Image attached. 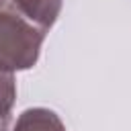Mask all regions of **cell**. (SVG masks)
I'll return each instance as SVG.
<instances>
[{
  "instance_id": "6da1fadb",
  "label": "cell",
  "mask_w": 131,
  "mask_h": 131,
  "mask_svg": "<svg viewBox=\"0 0 131 131\" xmlns=\"http://www.w3.org/2000/svg\"><path fill=\"white\" fill-rule=\"evenodd\" d=\"M45 31L23 16L10 2L0 0V68L8 72L29 70L37 63Z\"/></svg>"
},
{
  "instance_id": "7a4b0ae2",
  "label": "cell",
  "mask_w": 131,
  "mask_h": 131,
  "mask_svg": "<svg viewBox=\"0 0 131 131\" xmlns=\"http://www.w3.org/2000/svg\"><path fill=\"white\" fill-rule=\"evenodd\" d=\"M10 2L23 16L41 27L45 33L53 27L61 12V0H6Z\"/></svg>"
},
{
  "instance_id": "3957f363",
  "label": "cell",
  "mask_w": 131,
  "mask_h": 131,
  "mask_svg": "<svg viewBox=\"0 0 131 131\" xmlns=\"http://www.w3.org/2000/svg\"><path fill=\"white\" fill-rule=\"evenodd\" d=\"M12 131H66V125L51 108L35 106L18 115Z\"/></svg>"
},
{
  "instance_id": "277c9868",
  "label": "cell",
  "mask_w": 131,
  "mask_h": 131,
  "mask_svg": "<svg viewBox=\"0 0 131 131\" xmlns=\"http://www.w3.org/2000/svg\"><path fill=\"white\" fill-rule=\"evenodd\" d=\"M14 100H16L14 72H8V70L0 68V131H8Z\"/></svg>"
}]
</instances>
